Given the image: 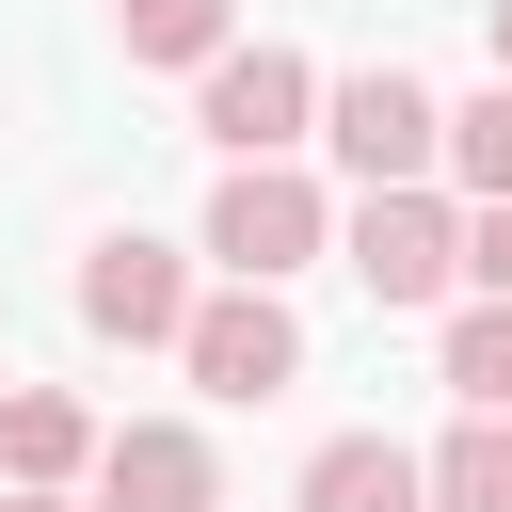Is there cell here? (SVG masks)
Returning a JSON list of instances; mask_svg holds the SVG:
<instances>
[{"label": "cell", "instance_id": "cell-1", "mask_svg": "<svg viewBox=\"0 0 512 512\" xmlns=\"http://www.w3.org/2000/svg\"><path fill=\"white\" fill-rule=\"evenodd\" d=\"M320 144H336L368 192H432V176H448V112H432L416 64H352V80L320 96Z\"/></svg>", "mask_w": 512, "mask_h": 512}, {"label": "cell", "instance_id": "cell-2", "mask_svg": "<svg viewBox=\"0 0 512 512\" xmlns=\"http://www.w3.org/2000/svg\"><path fill=\"white\" fill-rule=\"evenodd\" d=\"M320 240H336V208H320L304 160H240V176L208 192V256H224V288H288Z\"/></svg>", "mask_w": 512, "mask_h": 512}, {"label": "cell", "instance_id": "cell-3", "mask_svg": "<svg viewBox=\"0 0 512 512\" xmlns=\"http://www.w3.org/2000/svg\"><path fill=\"white\" fill-rule=\"evenodd\" d=\"M192 128L224 144V176H240V160H288V144L320 128V64L256 32V48H224V64H208V96H192Z\"/></svg>", "mask_w": 512, "mask_h": 512}, {"label": "cell", "instance_id": "cell-4", "mask_svg": "<svg viewBox=\"0 0 512 512\" xmlns=\"http://www.w3.org/2000/svg\"><path fill=\"white\" fill-rule=\"evenodd\" d=\"M336 240H352V288H368L384 320H400V304H448V288H464V208H448V192H368V208H352Z\"/></svg>", "mask_w": 512, "mask_h": 512}, {"label": "cell", "instance_id": "cell-5", "mask_svg": "<svg viewBox=\"0 0 512 512\" xmlns=\"http://www.w3.org/2000/svg\"><path fill=\"white\" fill-rule=\"evenodd\" d=\"M80 320H96V336H128V352H192V320H208V288H192V256H176V240H144V224H112V240L80 256Z\"/></svg>", "mask_w": 512, "mask_h": 512}, {"label": "cell", "instance_id": "cell-6", "mask_svg": "<svg viewBox=\"0 0 512 512\" xmlns=\"http://www.w3.org/2000/svg\"><path fill=\"white\" fill-rule=\"evenodd\" d=\"M208 400H288L304 384V320H288V288H208V320H192V352H176Z\"/></svg>", "mask_w": 512, "mask_h": 512}, {"label": "cell", "instance_id": "cell-7", "mask_svg": "<svg viewBox=\"0 0 512 512\" xmlns=\"http://www.w3.org/2000/svg\"><path fill=\"white\" fill-rule=\"evenodd\" d=\"M96 512H224V448L192 416H128L96 448Z\"/></svg>", "mask_w": 512, "mask_h": 512}, {"label": "cell", "instance_id": "cell-8", "mask_svg": "<svg viewBox=\"0 0 512 512\" xmlns=\"http://www.w3.org/2000/svg\"><path fill=\"white\" fill-rule=\"evenodd\" d=\"M96 448H112V432H96L64 384H16V400H0V496H64V480H96Z\"/></svg>", "mask_w": 512, "mask_h": 512}, {"label": "cell", "instance_id": "cell-9", "mask_svg": "<svg viewBox=\"0 0 512 512\" xmlns=\"http://www.w3.org/2000/svg\"><path fill=\"white\" fill-rule=\"evenodd\" d=\"M304 512H432V464L400 432H336V448H304Z\"/></svg>", "mask_w": 512, "mask_h": 512}, {"label": "cell", "instance_id": "cell-10", "mask_svg": "<svg viewBox=\"0 0 512 512\" xmlns=\"http://www.w3.org/2000/svg\"><path fill=\"white\" fill-rule=\"evenodd\" d=\"M112 32H128V64H224L240 48L224 0H112Z\"/></svg>", "mask_w": 512, "mask_h": 512}, {"label": "cell", "instance_id": "cell-11", "mask_svg": "<svg viewBox=\"0 0 512 512\" xmlns=\"http://www.w3.org/2000/svg\"><path fill=\"white\" fill-rule=\"evenodd\" d=\"M432 512H512V416H464L432 448Z\"/></svg>", "mask_w": 512, "mask_h": 512}, {"label": "cell", "instance_id": "cell-12", "mask_svg": "<svg viewBox=\"0 0 512 512\" xmlns=\"http://www.w3.org/2000/svg\"><path fill=\"white\" fill-rule=\"evenodd\" d=\"M448 400L464 416H512V304H464L448 320Z\"/></svg>", "mask_w": 512, "mask_h": 512}, {"label": "cell", "instance_id": "cell-13", "mask_svg": "<svg viewBox=\"0 0 512 512\" xmlns=\"http://www.w3.org/2000/svg\"><path fill=\"white\" fill-rule=\"evenodd\" d=\"M448 176H464L480 208H512V80H480V96L448 112Z\"/></svg>", "mask_w": 512, "mask_h": 512}, {"label": "cell", "instance_id": "cell-14", "mask_svg": "<svg viewBox=\"0 0 512 512\" xmlns=\"http://www.w3.org/2000/svg\"><path fill=\"white\" fill-rule=\"evenodd\" d=\"M464 272H480V304H512V208H480V224H464Z\"/></svg>", "mask_w": 512, "mask_h": 512}, {"label": "cell", "instance_id": "cell-15", "mask_svg": "<svg viewBox=\"0 0 512 512\" xmlns=\"http://www.w3.org/2000/svg\"><path fill=\"white\" fill-rule=\"evenodd\" d=\"M496 80H512V0H496Z\"/></svg>", "mask_w": 512, "mask_h": 512}, {"label": "cell", "instance_id": "cell-16", "mask_svg": "<svg viewBox=\"0 0 512 512\" xmlns=\"http://www.w3.org/2000/svg\"><path fill=\"white\" fill-rule=\"evenodd\" d=\"M0 512H80V496H0Z\"/></svg>", "mask_w": 512, "mask_h": 512}, {"label": "cell", "instance_id": "cell-17", "mask_svg": "<svg viewBox=\"0 0 512 512\" xmlns=\"http://www.w3.org/2000/svg\"><path fill=\"white\" fill-rule=\"evenodd\" d=\"M0 400H16V384H0Z\"/></svg>", "mask_w": 512, "mask_h": 512}]
</instances>
